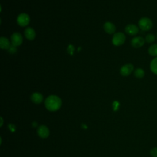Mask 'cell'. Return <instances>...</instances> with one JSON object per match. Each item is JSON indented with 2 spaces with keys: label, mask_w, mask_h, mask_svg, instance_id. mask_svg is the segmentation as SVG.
<instances>
[{
  "label": "cell",
  "mask_w": 157,
  "mask_h": 157,
  "mask_svg": "<svg viewBox=\"0 0 157 157\" xmlns=\"http://www.w3.org/2000/svg\"><path fill=\"white\" fill-rule=\"evenodd\" d=\"M45 105L48 110L56 111L61 107V100L56 95H50L46 98Z\"/></svg>",
  "instance_id": "6da1fadb"
},
{
  "label": "cell",
  "mask_w": 157,
  "mask_h": 157,
  "mask_svg": "<svg viewBox=\"0 0 157 157\" xmlns=\"http://www.w3.org/2000/svg\"><path fill=\"white\" fill-rule=\"evenodd\" d=\"M153 22L151 19L148 17H142L138 21L139 28L144 31H148L150 30L153 27Z\"/></svg>",
  "instance_id": "7a4b0ae2"
},
{
  "label": "cell",
  "mask_w": 157,
  "mask_h": 157,
  "mask_svg": "<svg viewBox=\"0 0 157 157\" xmlns=\"http://www.w3.org/2000/svg\"><path fill=\"white\" fill-rule=\"evenodd\" d=\"M126 40V36L125 35L121 32H118L114 34L112 42V44L115 46H120L123 45Z\"/></svg>",
  "instance_id": "3957f363"
},
{
  "label": "cell",
  "mask_w": 157,
  "mask_h": 157,
  "mask_svg": "<svg viewBox=\"0 0 157 157\" xmlns=\"http://www.w3.org/2000/svg\"><path fill=\"white\" fill-rule=\"evenodd\" d=\"M17 21L18 25H20V26H26L29 24L30 21L29 16L25 13H21L17 17Z\"/></svg>",
  "instance_id": "277c9868"
},
{
  "label": "cell",
  "mask_w": 157,
  "mask_h": 157,
  "mask_svg": "<svg viewBox=\"0 0 157 157\" xmlns=\"http://www.w3.org/2000/svg\"><path fill=\"white\" fill-rule=\"evenodd\" d=\"M134 71V66L132 64H126L121 66L120 70V74L123 77L129 75Z\"/></svg>",
  "instance_id": "5b68a950"
},
{
  "label": "cell",
  "mask_w": 157,
  "mask_h": 157,
  "mask_svg": "<svg viewBox=\"0 0 157 157\" xmlns=\"http://www.w3.org/2000/svg\"><path fill=\"white\" fill-rule=\"evenodd\" d=\"M11 43L13 45L17 47L20 45L23 42V37L21 34L19 33L15 32L12 34L10 37Z\"/></svg>",
  "instance_id": "8992f818"
},
{
  "label": "cell",
  "mask_w": 157,
  "mask_h": 157,
  "mask_svg": "<svg viewBox=\"0 0 157 157\" xmlns=\"http://www.w3.org/2000/svg\"><path fill=\"white\" fill-rule=\"evenodd\" d=\"M145 41V39H144L142 37L137 36L132 39L131 44V45L134 48H140L144 45Z\"/></svg>",
  "instance_id": "52a82bcc"
},
{
  "label": "cell",
  "mask_w": 157,
  "mask_h": 157,
  "mask_svg": "<svg viewBox=\"0 0 157 157\" xmlns=\"http://www.w3.org/2000/svg\"><path fill=\"white\" fill-rule=\"evenodd\" d=\"M139 26L134 24H129L125 27V32L131 36H134L139 33Z\"/></svg>",
  "instance_id": "ba28073f"
},
{
  "label": "cell",
  "mask_w": 157,
  "mask_h": 157,
  "mask_svg": "<svg viewBox=\"0 0 157 157\" xmlns=\"http://www.w3.org/2000/svg\"><path fill=\"white\" fill-rule=\"evenodd\" d=\"M24 34L25 37L29 40H33L35 39L36 37V32L35 30L31 28V27H27L24 31Z\"/></svg>",
  "instance_id": "9c48e42d"
},
{
  "label": "cell",
  "mask_w": 157,
  "mask_h": 157,
  "mask_svg": "<svg viewBox=\"0 0 157 157\" xmlns=\"http://www.w3.org/2000/svg\"><path fill=\"white\" fill-rule=\"evenodd\" d=\"M37 134L42 138H47L49 135V129L47 126L42 125L38 128Z\"/></svg>",
  "instance_id": "30bf717a"
},
{
  "label": "cell",
  "mask_w": 157,
  "mask_h": 157,
  "mask_svg": "<svg viewBox=\"0 0 157 157\" xmlns=\"http://www.w3.org/2000/svg\"><path fill=\"white\" fill-rule=\"evenodd\" d=\"M104 29L108 34H113L115 32L116 27L114 24L110 21H107L104 25Z\"/></svg>",
  "instance_id": "8fae6325"
},
{
  "label": "cell",
  "mask_w": 157,
  "mask_h": 157,
  "mask_svg": "<svg viewBox=\"0 0 157 157\" xmlns=\"http://www.w3.org/2000/svg\"><path fill=\"white\" fill-rule=\"evenodd\" d=\"M31 99L35 104H40L43 101V96L40 93L36 92L32 94L31 96Z\"/></svg>",
  "instance_id": "7c38bea8"
},
{
  "label": "cell",
  "mask_w": 157,
  "mask_h": 157,
  "mask_svg": "<svg viewBox=\"0 0 157 157\" xmlns=\"http://www.w3.org/2000/svg\"><path fill=\"white\" fill-rule=\"evenodd\" d=\"M10 46V42L9 39L5 37H1L0 38V47L2 49L4 50H8L9 47Z\"/></svg>",
  "instance_id": "4fadbf2b"
},
{
  "label": "cell",
  "mask_w": 157,
  "mask_h": 157,
  "mask_svg": "<svg viewBox=\"0 0 157 157\" xmlns=\"http://www.w3.org/2000/svg\"><path fill=\"white\" fill-rule=\"evenodd\" d=\"M150 68L151 71L155 75H157V56L155 57L150 62Z\"/></svg>",
  "instance_id": "5bb4252c"
},
{
  "label": "cell",
  "mask_w": 157,
  "mask_h": 157,
  "mask_svg": "<svg viewBox=\"0 0 157 157\" xmlns=\"http://www.w3.org/2000/svg\"><path fill=\"white\" fill-rule=\"evenodd\" d=\"M148 53L152 56H157V44H154L150 46L148 49Z\"/></svg>",
  "instance_id": "9a60e30c"
},
{
  "label": "cell",
  "mask_w": 157,
  "mask_h": 157,
  "mask_svg": "<svg viewBox=\"0 0 157 157\" xmlns=\"http://www.w3.org/2000/svg\"><path fill=\"white\" fill-rule=\"evenodd\" d=\"M134 75L136 78H142L145 76V71L142 68H137L134 71Z\"/></svg>",
  "instance_id": "2e32d148"
},
{
  "label": "cell",
  "mask_w": 157,
  "mask_h": 157,
  "mask_svg": "<svg viewBox=\"0 0 157 157\" xmlns=\"http://www.w3.org/2000/svg\"><path fill=\"white\" fill-rule=\"evenodd\" d=\"M155 39H156V36L151 33H149L147 34L145 38V40L147 43H153V42H155Z\"/></svg>",
  "instance_id": "e0dca14e"
},
{
  "label": "cell",
  "mask_w": 157,
  "mask_h": 157,
  "mask_svg": "<svg viewBox=\"0 0 157 157\" xmlns=\"http://www.w3.org/2000/svg\"><path fill=\"white\" fill-rule=\"evenodd\" d=\"M7 50H8L9 53H10L11 54H13V53H15L17 52V47L11 44Z\"/></svg>",
  "instance_id": "ac0fdd59"
},
{
  "label": "cell",
  "mask_w": 157,
  "mask_h": 157,
  "mask_svg": "<svg viewBox=\"0 0 157 157\" xmlns=\"http://www.w3.org/2000/svg\"><path fill=\"white\" fill-rule=\"evenodd\" d=\"M150 154L152 157H157V147L151 148L150 151Z\"/></svg>",
  "instance_id": "d6986e66"
},
{
  "label": "cell",
  "mask_w": 157,
  "mask_h": 157,
  "mask_svg": "<svg viewBox=\"0 0 157 157\" xmlns=\"http://www.w3.org/2000/svg\"><path fill=\"white\" fill-rule=\"evenodd\" d=\"M74 48L72 45H70L68 46V48H67V52L69 53H70L71 55H72L73 53H74Z\"/></svg>",
  "instance_id": "ffe728a7"
},
{
  "label": "cell",
  "mask_w": 157,
  "mask_h": 157,
  "mask_svg": "<svg viewBox=\"0 0 157 157\" xmlns=\"http://www.w3.org/2000/svg\"><path fill=\"white\" fill-rule=\"evenodd\" d=\"M156 39H157V33H156Z\"/></svg>",
  "instance_id": "44dd1931"
}]
</instances>
